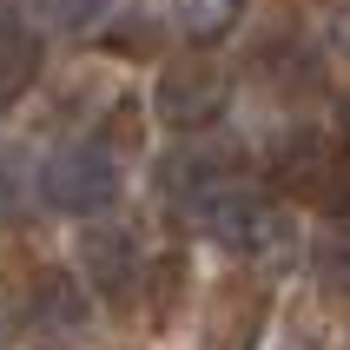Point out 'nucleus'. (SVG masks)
Segmentation results:
<instances>
[{
  "mask_svg": "<svg viewBox=\"0 0 350 350\" xmlns=\"http://www.w3.org/2000/svg\"><path fill=\"white\" fill-rule=\"evenodd\" d=\"M152 185L165 192V205H178V212L192 218L205 198L245 185V152H238L232 139H192V146H172V152L152 165Z\"/></svg>",
  "mask_w": 350,
  "mask_h": 350,
  "instance_id": "5",
  "label": "nucleus"
},
{
  "mask_svg": "<svg viewBox=\"0 0 350 350\" xmlns=\"http://www.w3.org/2000/svg\"><path fill=\"white\" fill-rule=\"evenodd\" d=\"M27 317H33L40 331H79V324H86V311H93V304H86V291H79V278L66 271V265H40L33 278H27Z\"/></svg>",
  "mask_w": 350,
  "mask_h": 350,
  "instance_id": "9",
  "label": "nucleus"
},
{
  "mask_svg": "<svg viewBox=\"0 0 350 350\" xmlns=\"http://www.w3.org/2000/svg\"><path fill=\"white\" fill-rule=\"evenodd\" d=\"M331 46L350 59V7H337V14H331Z\"/></svg>",
  "mask_w": 350,
  "mask_h": 350,
  "instance_id": "16",
  "label": "nucleus"
},
{
  "mask_svg": "<svg viewBox=\"0 0 350 350\" xmlns=\"http://www.w3.org/2000/svg\"><path fill=\"white\" fill-rule=\"evenodd\" d=\"M265 178L324 218H350V146H344V133H317V126L278 133L271 152H265Z\"/></svg>",
  "mask_w": 350,
  "mask_h": 350,
  "instance_id": "2",
  "label": "nucleus"
},
{
  "mask_svg": "<svg viewBox=\"0 0 350 350\" xmlns=\"http://www.w3.org/2000/svg\"><path fill=\"white\" fill-rule=\"evenodd\" d=\"M40 59H46L40 27L20 14V7H0V106H20V99L33 93Z\"/></svg>",
  "mask_w": 350,
  "mask_h": 350,
  "instance_id": "8",
  "label": "nucleus"
},
{
  "mask_svg": "<svg viewBox=\"0 0 350 350\" xmlns=\"http://www.w3.org/2000/svg\"><path fill=\"white\" fill-rule=\"evenodd\" d=\"M284 350H311V344H284Z\"/></svg>",
  "mask_w": 350,
  "mask_h": 350,
  "instance_id": "18",
  "label": "nucleus"
},
{
  "mask_svg": "<svg viewBox=\"0 0 350 350\" xmlns=\"http://www.w3.org/2000/svg\"><path fill=\"white\" fill-rule=\"evenodd\" d=\"M238 20H245V0H172V27L192 46H218Z\"/></svg>",
  "mask_w": 350,
  "mask_h": 350,
  "instance_id": "11",
  "label": "nucleus"
},
{
  "mask_svg": "<svg viewBox=\"0 0 350 350\" xmlns=\"http://www.w3.org/2000/svg\"><path fill=\"white\" fill-rule=\"evenodd\" d=\"M311 278L324 297H350V218H337L331 232L311 245Z\"/></svg>",
  "mask_w": 350,
  "mask_h": 350,
  "instance_id": "12",
  "label": "nucleus"
},
{
  "mask_svg": "<svg viewBox=\"0 0 350 350\" xmlns=\"http://www.w3.org/2000/svg\"><path fill=\"white\" fill-rule=\"evenodd\" d=\"M258 73L278 79V93H311V86H324V66H317V53L297 33H271L265 40V46H258Z\"/></svg>",
  "mask_w": 350,
  "mask_h": 350,
  "instance_id": "10",
  "label": "nucleus"
},
{
  "mask_svg": "<svg viewBox=\"0 0 350 350\" xmlns=\"http://www.w3.org/2000/svg\"><path fill=\"white\" fill-rule=\"evenodd\" d=\"M106 7H113V0H33L27 20L53 27V33H93L99 20H106Z\"/></svg>",
  "mask_w": 350,
  "mask_h": 350,
  "instance_id": "14",
  "label": "nucleus"
},
{
  "mask_svg": "<svg viewBox=\"0 0 350 350\" xmlns=\"http://www.w3.org/2000/svg\"><path fill=\"white\" fill-rule=\"evenodd\" d=\"M225 106H232V73H225L218 59L192 53V59H165V66H159V79H152L159 126H172V133H205Z\"/></svg>",
  "mask_w": 350,
  "mask_h": 350,
  "instance_id": "4",
  "label": "nucleus"
},
{
  "mask_svg": "<svg viewBox=\"0 0 350 350\" xmlns=\"http://www.w3.org/2000/svg\"><path fill=\"white\" fill-rule=\"evenodd\" d=\"M178 284H185V258H165V265H152V317L165 324L172 317V304H178Z\"/></svg>",
  "mask_w": 350,
  "mask_h": 350,
  "instance_id": "15",
  "label": "nucleus"
},
{
  "mask_svg": "<svg viewBox=\"0 0 350 350\" xmlns=\"http://www.w3.org/2000/svg\"><path fill=\"white\" fill-rule=\"evenodd\" d=\"M192 225L205 238H212L218 252H232L238 265H252L258 278H278V271H291L297 265V218L278 205V198L252 192V185H232V192H218L205 198L192 212Z\"/></svg>",
  "mask_w": 350,
  "mask_h": 350,
  "instance_id": "1",
  "label": "nucleus"
},
{
  "mask_svg": "<svg viewBox=\"0 0 350 350\" xmlns=\"http://www.w3.org/2000/svg\"><path fill=\"white\" fill-rule=\"evenodd\" d=\"M33 192L59 218H99V212H113V198H119V165H113L106 146L73 139V146H53V152L40 159Z\"/></svg>",
  "mask_w": 350,
  "mask_h": 350,
  "instance_id": "3",
  "label": "nucleus"
},
{
  "mask_svg": "<svg viewBox=\"0 0 350 350\" xmlns=\"http://www.w3.org/2000/svg\"><path fill=\"white\" fill-rule=\"evenodd\" d=\"M271 324V297L258 278H225L205 297V324H198V350H258Z\"/></svg>",
  "mask_w": 350,
  "mask_h": 350,
  "instance_id": "7",
  "label": "nucleus"
},
{
  "mask_svg": "<svg viewBox=\"0 0 350 350\" xmlns=\"http://www.w3.org/2000/svg\"><path fill=\"white\" fill-rule=\"evenodd\" d=\"M14 331L20 324H14V311H7V297H0V350H14Z\"/></svg>",
  "mask_w": 350,
  "mask_h": 350,
  "instance_id": "17",
  "label": "nucleus"
},
{
  "mask_svg": "<svg viewBox=\"0 0 350 350\" xmlns=\"http://www.w3.org/2000/svg\"><path fill=\"white\" fill-rule=\"evenodd\" d=\"M33 178H27V152L20 146H0V225H20L33 212Z\"/></svg>",
  "mask_w": 350,
  "mask_h": 350,
  "instance_id": "13",
  "label": "nucleus"
},
{
  "mask_svg": "<svg viewBox=\"0 0 350 350\" xmlns=\"http://www.w3.org/2000/svg\"><path fill=\"white\" fill-rule=\"evenodd\" d=\"M79 271H86V291L106 297V311H133L139 284H146L139 238L126 225H86V238H79Z\"/></svg>",
  "mask_w": 350,
  "mask_h": 350,
  "instance_id": "6",
  "label": "nucleus"
}]
</instances>
